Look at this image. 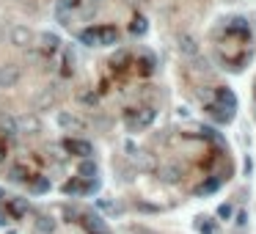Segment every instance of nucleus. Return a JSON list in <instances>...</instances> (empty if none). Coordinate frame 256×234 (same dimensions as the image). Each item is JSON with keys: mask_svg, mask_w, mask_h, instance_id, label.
Instances as JSON below:
<instances>
[{"mask_svg": "<svg viewBox=\"0 0 256 234\" xmlns=\"http://www.w3.org/2000/svg\"><path fill=\"white\" fill-rule=\"evenodd\" d=\"M155 116V110H143L141 116H130V127H146Z\"/></svg>", "mask_w": 256, "mask_h": 234, "instance_id": "obj_3", "label": "nucleus"}, {"mask_svg": "<svg viewBox=\"0 0 256 234\" xmlns=\"http://www.w3.org/2000/svg\"><path fill=\"white\" fill-rule=\"evenodd\" d=\"M11 210L17 212V215H19V212H25V201H14V204H11Z\"/></svg>", "mask_w": 256, "mask_h": 234, "instance_id": "obj_11", "label": "nucleus"}, {"mask_svg": "<svg viewBox=\"0 0 256 234\" xmlns=\"http://www.w3.org/2000/svg\"><path fill=\"white\" fill-rule=\"evenodd\" d=\"M182 47H185V53H196V44H193V39H182Z\"/></svg>", "mask_w": 256, "mask_h": 234, "instance_id": "obj_9", "label": "nucleus"}, {"mask_svg": "<svg viewBox=\"0 0 256 234\" xmlns=\"http://www.w3.org/2000/svg\"><path fill=\"white\" fill-rule=\"evenodd\" d=\"M47 187H50V182H47V179H39V182L33 185V193H44Z\"/></svg>", "mask_w": 256, "mask_h": 234, "instance_id": "obj_8", "label": "nucleus"}, {"mask_svg": "<svg viewBox=\"0 0 256 234\" xmlns=\"http://www.w3.org/2000/svg\"><path fill=\"white\" fill-rule=\"evenodd\" d=\"M132 33H146V19L143 17H135V22H132Z\"/></svg>", "mask_w": 256, "mask_h": 234, "instance_id": "obj_6", "label": "nucleus"}, {"mask_svg": "<svg viewBox=\"0 0 256 234\" xmlns=\"http://www.w3.org/2000/svg\"><path fill=\"white\" fill-rule=\"evenodd\" d=\"M218 99H221L223 105H229V108H234V105H237V102H234V94H232V91H218Z\"/></svg>", "mask_w": 256, "mask_h": 234, "instance_id": "obj_4", "label": "nucleus"}, {"mask_svg": "<svg viewBox=\"0 0 256 234\" xmlns=\"http://www.w3.org/2000/svg\"><path fill=\"white\" fill-rule=\"evenodd\" d=\"M66 149L69 152H78L80 157H88L91 155V146L85 141H66Z\"/></svg>", "mask_w": 256, "mask_h": 234, "instance_id": "obj_2", "label": "nucleus"}, {"mask_svg": "<svg viewBox=\"0 0 256 234\" xmlns=\"http://www.w3.org/2000/svg\"><path fill=\"white\" fill-rule=\"evenodd\" d=\"M19 80V72L17 69H0V88H8Z\"/></svg>", "mask_w": 256, "mask_h": 234, "instance_id": "obj_1", "label": "nucleus"}, {"mask_svg": "<svg viewBox=\"0 0 256 234\" xmlns=\"http://www.w3.org/2000/svg\"><path fill=\"white\" fill-rule=\"evenodd\" d=\"M25 39H28V33H25L22 28H17V30H14V42H25Z\"/></svg>", "mask_w": 256, "mask_h": 234, "instance_id": "obj_10", "label": "nucleus"}, {"mask_svg": "<svg viewBox=\"0 0 256 234\" xmlns=\"http://www.w3.org/2000/svg\"><path fill=\"white\" fill-rule=\"evenodd\" d=\"M78 6V0H61V8H75Z\"/></svg>", "mask_w": 256, "mask_h": 234, "instance_id": "obj_12", "label": "nucleus"}, {"mask_svg": "<svg viewBox=\"0 0 256 234\" xmlns=\"http://www.w3.org/2000/svg\"><path fill=\"white\" fill-rule=\"evenodd\" d=\"M80 174H85V179H88V176H94V174H96V165H94V162H88V160H85L83 165H80Z\"/></svg>", "mask_w": 256, "mask_h": 234, "instance_id": "obj_5", "label": "nucleus"}, {"mask_svg": "<svg viewBox=\"0 0 256 234\" xmlns=\"http://www.w3.org/2000/svg\"><path fill=\"white\" fill-rule=\"evenodd\" d=\"M42 42H44V50H50V53H53V50L58 47V36H44Z\"/></svg>", "mask_w": 256, "mask_h": 234, "instance_id": "obj_7", "label": "nucleus"}]
</instances>
